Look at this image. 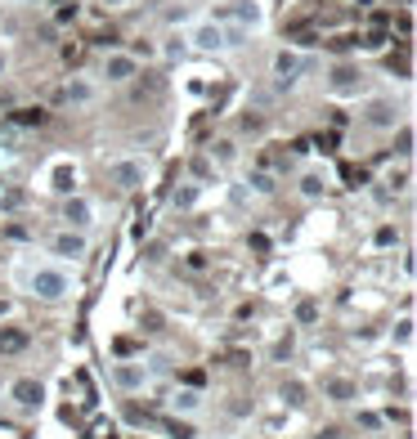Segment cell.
<instances>
[{
  "instance_id": "obj_1",
  "label": "cell",
  "mask_w": 417,
  "mask_h": 439,
  "mask_svg": "<svg viewBox=\"0 0 417 439\" xmlns=\"http://www.w3.org/2000/svg\"><path fill=\"white\" fill-rule=\"evenodd\" d=\"M27 292H32L36 301H45V305H63V301L77 296V278L68 274V265L45 260V265H36V269L27 274Z\"/></svg>"
},
{
  "instance_id": "obj_27",
  "label": "cell",
  "mask_w": 417,
  "mask_h": 439,
  "mask_svg": "<svg viewBox=\"0 0 417 439\" xmlns=\"http://www.w3.org/2000/svg\"><path fill=\"white\" fill-rule=\"evenodd\" d=\"M400 152H404V157L413 152V130L409 126H400Z\"/></svg>"
},
{
  "instance_id": "obj_28",
  "label": "cell",
  "mask_w": 417,
  "mask_h": 439,
  "mask_svg": "<svg viewBox=\"0 0 417 439\" xmlns=\"http://www.w3.org/2000/svg\"><path fill=\"white\" fill-rule=\"evenodd\" d=\"M395 337H400V341H413V319H400V328H395Z\"/></svg>"
},
{
  "instance_id": "obj_18",
  "label": "cell",
  "mask_w": 417,
  "mask_h": 439,
  "mask_svg": "<svg viewBox=\"0 0 417 439\" xmlns=\"http://www.w3.org/2000/svg\"><path fill=\"white\" fill-rule=\"evenodd\" d=\"M27 350V332L23 328H0V355H18Z\"/></svg>"
},
{
  "instance_id": "obj_25",
  "label": "cell",
  "mask_w": 417,
  "mask_h": 439,
  "mask_svg": "<svg viewBox=\"0 0 417 439\" xmlns=\"http://www.w3.org/2000/svg\"><path fill=\"white\" fill-rule=\"evenodd\" d=\"M18 121H23V126H41V121H45V108H23V112H18Z\"/></svg>"
},
{
  "instance_id": "obj_23",
  "label": "cell",
  "mask_w": 417,
  "mask_h": 439,
  "mask_svg": "<svg viewBox=\"0 0 417 439\" xmlns=\"http://www.w3.org/2000/svg\"><path fill=\"white\" fill-rule=\"evenodd\" d=\"M247 184H251L260 197H269V193H274V175H265V170H251V179H247Z\"/></svg>"
},
{
  "instance_id": "obj_24",
  "label": "cell",
  "mask_w": 417,
  "mask_h": 439,
  "mask_svg": "<svg viewBox=\"0 0 417 439\" xmlns=\"http://www.w3.org/2000/svg\"><path fill=\"white\" fill-rule=\"evenodd\" d=\"M166 435H170V439H197L193 422H166Z\"/></svg>"
},
{
  "instance_id": "obj_22",
  "label": "cell",
  "mask_w": 417,
  "mask_h": 439,
  "mask_svg": "<svg viewBox=\"0 0 417 439\" xmlns=\"http://www.w3.org/2000/svg\"><path fill=\"white\" fill-rule=\"evenodd\" d=\"M296 323H301V328L319 323V301H301V305H296Z\"/></svg>"
},
{
  "instance_id": "obj_19",
  "label": "cell",
  "mask_w": 417,
  "mask_h": 439,
  "mask_svg": "<svg viewBox=\"0 0 417 439\" xmlns=\"http://www.w3.org/2000/svg\"><path fill=\"white\" fill-rule=\"evenodd\" d=\"M170 404H175V413H197V408H202V395H197V390H175Z\"/></svg>"
},
{
  "instance_id": "obj_10",
  "label": "cell",
  "mask_w": 417,
  "mask_h": 439,
  "mask_svg": "<svg viewBox=\"0 0 417 439\" xmlns=\"http://www.w3.org/2000/svg\"><path fill=\"white\" fill-rule=\"evenodd\" d=\"M63 229H77V233H90L94 229V202L81 193L63 197Z\"/></svg>"
},
{
  "instance_id": "obj_15",
  "label": "cell",
  "mask_w": 417,
  "mask_h": 439,
  "mask_svg": "<svg viewBox=\"0 0 417 439\" xmlns=\"http://www.w3.org/2000/svg\"><path fill=\"white\" fill-rule=\"evenodd\" d=\"M50 193H59V197L77 193V166L72 161H54L50 166Z\"/></svg>"
},
{
  "instance_id": "obj_21",
  "label": "cell",
  "mask_w": 417,
  "mask_h": 439,
  "mask_svg": "<svg viewBox=\"0 0 417 439\" xmlns=\"http://www.w3.org/2000/svg\"><path fill=\"white\" fill-rule=\"evenodd\" d=\"M215 175H220V170L211 166V157H193V179H202V184H215Z\"/></svg>"
},
{
  "instance_id": "obj_6",
  "label": "cell",
  "mask_w": 417,
  "mask_h": 439,
  "mask_svg": "<svg viewBox=\"0 0 417 439\" xmlns=\"http://www.w3.org/2000/svg\"><path fill=\"white\" fill-rule=\"evenodd\" d=\"M50 256L59 265H77L90 256V233H77V229H59V233H50Z\"/></svg>"
},
{
  "instance_id": "obj_29",
  "label": "cell",
  "mask_w": 417,
  "mask_h": 439,
  "mask_svg": "<svg viewBox=\"0 0 417 439\" xmlns=\"http://www.w3.org/2000/svg\"><path fill=\"white\" fill-rule=\"evenodd\" d=\"M5 72H9V54L0 50V76H5Z\"/></svg>"
},
{
  "instance_id": "obj_20",
  "label": "cell",
  "mask_w": 417,
  "mask_h": 439,
  "mask_svg": "<svg viewBox=\"0 0 417 439\" xmlns=\"http://www.w3.org/2000/svg\"><path fill=\"white\" fill-rule=\"evenodd\" d=\"M305 395H310V390H305V381H283V404L301 408V404H305Z\"/></svg>"
},
{
  "instance_id": "obj_11",
  "label": "cell",
  "mask_w": 417,
  "mask_h": 439,
  "mask_svg": "<svg viewBox=\"0 0 417 439\" xmlns=\"http://www.w3.org/2000/svg\"><path fill=\"white\" fill-rule=\"evenodd\" d=\"M59 99L68 103V108H90V103L99 99V81H94V76H68Z\"/></svg>"
},
{
  "instance_id": "obj_31",
  "label": "cell",
  "mask_w": 417,
  "mask_h": 439,
  "mask_svg": "<svg viewBox=\"0 0 417 439\" xmlns=\"http://www.w3.org/2000/svg\"><path fill=\"white\" fill-rule=\"evenodd\" d=\"M5 314H9V305H5V301H0V319H5Z\"/></svg>"
},
{
  "instance_id": "obj_16",
  "label": "cell",
  "mask_w": 417,
  "mask_h": 439,
  "mask_svg": "<svg viewBox=\"0 0 417 439\" xmlns=\"http://www.w3.org/2000/svg\"><path fill=\"white\" fill-rule=\"evenodd\" d=\"M206 157H211L215 170L233 166V161H238V144H233V139H211V144H206Z\"/></svg>"
},
{
  "instance_id": "obj_32",
  "label": "cell",
  "mask_w": 417,
  "mask_h": 439,
  "mask_svg": "<svg viewBox=\"0 0 417 439\" xmlns=\"http://www.w3.org/2000/svg\"><path fill=\"white\" fill-rule=\"evenodd\" d=\"M5 5H27V0H5Z\"/></svg>"
},
{
  "instance_id": "obj_2",
  "label": "cell",
  "mask_w": 417,
  "mask_h": 439,
  "mask_svg": "<svg viewBox=\"0 0 417 439\" xmlns=\"http://www.w3.org/2000/svg\"><path fill=\"white\" fill-rule=\"evenodd\" d=\"M184 45H188V50H197V54H224V50L238 45V32L224 27L215 14H206V18H193V23L184 27Z\"/></svg>"
},
{
  "instance_id": "obj_4",
  "label": "cell",
  "mask_w": 417,
  "mask_h": 439,
  "mask_svg": "<svg viewBox=\"0 0 417 439\" xmlns=\"http://www.w3.org/2000/svg\"><path fill=\"white\" fill-rule=\"evenodd\" d=\"M215 18H220L224 27H233V32H260L265 27V5L260 0H229Z\"/></svg>"
},
{
  "instance_id": "obj_26",
  "label": "cell",
  "mask_w": 417,
  "mask_h": 439,
  "mask_svg": "<svg viewBox=\"0 0 417 439\" xmlns=\"http://www.w3.org/2000/svg\"><path fill=\"white\" fill-rule=\"evenodd\" d=\"M395 238H400V233H395L391 224H382V229H377V238H373V242H377V247H395Z\"/></svg>"
},
{
  "instance_id": "obj_17",
  "label": "cell",
  "mask_w": 417,
  "mask_h": 439,
  "mask_svg": "<svg viewBox=\"0 0 417 439\" xmlns=\"http://www.w3.org/2000/svg\"><path fill=\"white\" fill-rule=\"evenodd\" d=\"M323 395L332 399V404H350L359 390H355V381H346V377H328V381H323Z\"/></svg>"
},
{
  "instance_id": "obj_7",
  "label": "cell",
  "mask_w": 417,
  "mask_h": 439,
  "mask_svg": "<svg viewBox=\"0 0 417 439\" xmlns=\"http://www.w3.org/2000/svg\"><path fill=\"white\" fill-rule=\"evenodd\" d=\"M364 121L373 130H395V126H404V108L391 99V94H373V99L364 103Z\"/></svg>"
},
{
  "instance_id": "obj_5",
  "label": "cell",
  "mask_w": 417,
  "mask_h": 439,
  "mask_svg": "<svg viewBox=\"0 0 417 439\" xmlns=\"http://www.w3.org/2000/svg\"><path fill=\"white\" fill-rule=\"evenodd\" d=\"M108 179L121 188V193L144 188L148 184V157H112L108 161Z\"/></svg>"
},
{
  "instance_id": "obj_13",
  "label": "cell",
  "mask_w": 417,
  "mask_h": 439,
  "mask_svg": "<svg viewBox=\"0 0 417 439\" xmlns=\"http://www.w3.org/2000/svg\"><path fill=\"white\" fill-rule=\"evenodd\" d=\"M112 386L126 390V395H139L148 386V368L144 364H112Z\"/></svg>"
},
{
  "instance_id": "obj_3",
  "label": "cell",
  "mask_w": 417,
  "mask_h": 439,
  "mask_svg": "<svg viewBox=\"0 0 417 439\" xmlns=\"http://www.w3.org/2000/svg\"><path fill=\"white\" fill-rule=\"evenodd\" d=\"M305 68H310V59H305L301 50H274V59H269V81H274V90H292V85H301Z\"/></svg>"
},
{
  "instance_id": "obj_12",
  "label": "cell",
  "mask_w": 417,
  "mask_h": 439,
  "mask_svg": "<svg viewBox=\"0 0 417 439\" xmlns=\"http://www.w3.org/2000/svg\"><path fill=\"white\" fill-rule=\"evenodd\" d=\"M328 188H332V175H328V166H305L296 179V193L305 197V202H319V197H328Z\"/></svg>"
},
{
  "instance_id": "obj_8",
  "label": "cell",
  "mask_w": 417,
  "mask_h": 439,
  "mask_svg": "<svg viewBox=\"0 0 417 439\" xmlns=\"http://www.w3.org/2000/svg\"><path fill=\"white\" fill-rule=\"evenodd\" d=\"M103 76H108V85H130L139 76V54H130V50L103 54Z\"/></svg>"
},
{
  "instance_id": "obj_30",
  "label": "cell",
  "mask_w": 417,
  "mask_h": 439,
  "mask_svg": "<svg viewBox=\"0 0 417 439\" xmlns=\"http://www.w3.org/2000/svg\"><path fill=\"white\" fill-rule=\"evenodd\" d=\"M103 5H108V9H121V5H130V0H103Z\"/></svg>"
},
{
  "instance_id": "obj_14",
  "label": "cell",
  "mask_w": 417,
  "mask_h": 439,
  "mask_svg": "<svg viewBox=\"0 0 417 439\" xmlns=\"http://www.w3.org/2000/svg\"><path fill=\"white\" fill-rule=\"evenodd\" d=\"M359 85H364V72L355 63H337L328 76V94H359Z\"/></svg>"
},
{
  "instance_id": "obj_9",
  "label": "cell",
  "mask_w": 417,
  "mask_h": 439,
  "mask_svg": "<svg viewBox=\"0 0 417 439\" xmlns=\"http://www.w3.org/2000/svg\"><path fill=\"white\" fill-rule=\"evenodd\" d=\"M9 404H14L18 413H36V408L45 404V386L36 377H18L14 386H9Z\"/></svg>"
}]
</instances>
